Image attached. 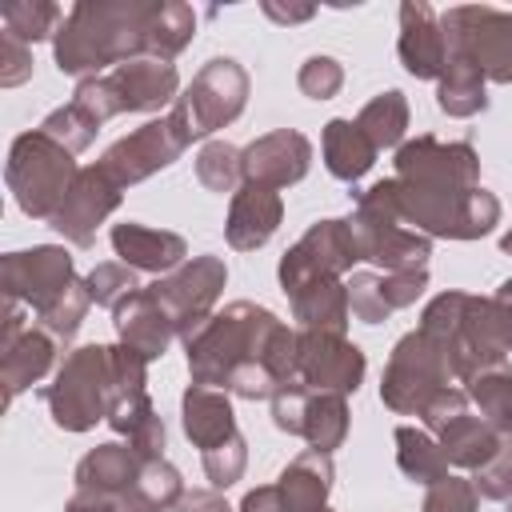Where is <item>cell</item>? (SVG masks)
I'll return each mask as SVG.
<instances>
[{
  "instance_id": "obj_1",
  "label": "cell",
  "mask_w": 512,
  "mask_h": 512,
  "mask_svg": "<svg viewBox=\"0 0 512 512\" xmlns=\"http://www.w3.org/2000/svg\"><path fill=\"white\" fill-rule=\"evenodd\" d=\"M296 340L300 332L288 328L276 312L236 300L224 312H212L192 336H184L188 376L192 384L224 388L228 376L244 364H264L280 388L296 384Z\"/></svg>"
},
{
  "instance_id": "obj_2",
  "label": "cell",
  "mask_w": 512,
  "mask_h": 512,
  "mask_svg": "<svg viewBox=\"0 0 512 512\" xmlns=\"http://www.w3.org/2000/svg\"><path fill=\"white\" fill-rule=\"evenodd\" d=\"M156 0H80L68 8L52 56L64 76H104V68H120L136 56H148Z\"/></svg>"
},
{
  "instance_id": "obj_3",
  "label": "cell",
  "mask_w": 512,
  "mask_h": 512,
  "mask_svg": "<svg viewBox=\"0 0 512 512\" xmlns=\"http://www.w3.org/2000/svg\"><path fill=\"white\" fill-rule=\"evenodd\" d=\"M436 348H444L452 376L464 384L468 376H476L488 364H504L508 348L500 344L496 320H492V304L488 296H472V292H440L428 300V308L420 312L416 324Z\"/></svg>"
},
{
  "instance_id": "obj_4",
  "label": "cell",
  "mask_w": 512,
  "mask_h": 512,
  "mask_svg": "<svg viewBox=\"0 0 512 512\" xmlns=\"http://www.w3.org/2000/svg\"><path fill=\"white\" fill-rule=\"evenodd\" d=\"M80 176L72 152L64 144H56L48 132L32 128V132H20L8 148V164H4V180H8V192L16 200V208L32 220H48L60 212L72 180Z\"/></svg>"
},
{
  "instance_id": "obj_5",
  "label": "cell",
  "mask_w": 512,
  "mask_h": 512,
  "mask_svg": "<svg viewBox=\"0 0 512 512\" xmlns=\"http://www.w3.org/2000/svg\"><path fill=\"white\" fill-rule=\"evenodd\" d=\"M108 396H112V344L72 348L60 360L56 380L44 388L48 416L64 432H88L100 420H108Z\"/></svg>"
},
{
  "instance_id": "obj_6",
  "label": "cell",
  "mask_w": 512,
  "mask_h": 512,
  "mask_svg": "<svg viewBox=\"0 0 512 512\" xmlns=\"http://www.w3.org/2000/svg\"><path fill=\"white\" fill-rule=\"evenodd\" d=\"M348 228L356 236L360 260L380 264L384 272H416V268H428L432 240L400 224L384 180H376L368 192L356 196V212L348 216Z\"/></svg>"
},
{
  "instance_id": "obj_7",
  "label": "cell",
  "mask_w": 512,
  "mask_h": 512,
  "mask_svg": "<svg viewBox=\"0 0 512 512\" xmlns=\"http://www.w3.org/2000/svg\"><path fill=\"white\" fill-rule=\"evenodd\" d=\"M448 384H456V376H452L444 348H436L420 328H412L396 340V348L384 364L380 400L396 416H420L424 404Z\"/></svg>"
},
{
  "instance_id": "obj_8",
  "label": "cell",
  "mask_w": 512,
  "mask_h": 512,
  "mask_svg": "<svg viewBox=\"0 0 512 512\" xmlns=\"http://www.w3.org/2000/svg\"><path fill=\"white\" fill-rule=\"evenodd\" d=\"M248 104V72L232 56H212L192 84L176 96L172 116L184 124L188 140H204L216 128H228Z\"/></svg>"
},
{
  "instance_id": "obj_9",
  "label": "cell",
  "mask_w": 512,
  "mask_h": 512,
  "mask_svg": "<svg viewBox=\"0 0 512 512\" xmlns=\"http://www.w3.org/2000/svg\"><path fill=\"white\" fill-rule=\"evenodd\" d=\"M448 56H460L492 84H512V12L492 4H456L440 12Z\"/></svg>"
},
{
  "instance_id": "obj_10",
  "label": "cell",
  "mask_w": 512,
  "mask_h": 512,
  "mask_svg": "<svg viewBox=\"0 0 512 512\" xmlns=\"http://www.w3.org/2000/svg\"><path fill=\"white\" fill-rule=\"evenodd\" d=\"M396 180L420 192L440 196H468L480 188V156L468 140H436L416 136L396 148Z\"/></svg>"
},
{
  "instance_id": "obj_11",
  "label": "cell",
  "mask_w": 512,
  "mask_h": 512,
  "mask_svg": "<svg viewBox=\"0 0 512 512\" xmlns=\"http://www.w3.org/2000/svg\"><path fill=\"white\" fill-rule=\"evenodd\" d=\"M224 284H228V264L220 256H192L176 272L156 276V284H148V292L172 320L176 336L184 340L212 316Z\"/></svg>"
},
{
  "instance_id": "obj_12",
  "label": "cell",
  "mask_w": 512,
  "mask_h": 512,
  "mask_svg": "<svg viewBox=\"0 0 512 512\" xmlns=\"http://www.w3.org/2000/svg\"><path fill=\"white\" fill-rule=\"evenodd\" d=\"M188 144H192V140H188L184 124L168 112V116H156V120L132 128V132L120 136L116 144H108V152H104L96 164H100L120 188H132V184L148 180L152 172L176 164Z\"/></svg>"
},
{
  "instance_id": "obj_13",
  "label": "cell",
  "mask_w": 512,
  "mask_h": 512,
  "mask_svg": "<svg viewBox=\"0 0 512 512\" xmlns=\"http://www.w3.org/2000/svg\"><path fill=\"white\" fill-rule=\"evenodd\" d=\"M360 260V248H356V236L348 228V220H316L284 256H280V288L292 296L296 288L312 284V280H328V276H344L352 264Z\"/></svg>"
},
{
  "instance_id": "obj_14",
  "label": "cell",
  "mask_w": 512,
  "mask_h": 512,
  "mask_svg": "<svg viewBox=\"0 0 512 512\" xmlns=\"http://www.w3.org/2000/svg\"><path fill=\"white\" fill-rule=\"evenodd\" d=\"M76 280V264L60 244H36L24 252H8L0 260V292L4 300H20L24 308H48Z\"/></svg>"
},
{
  "instance_id": "obj_15",
  "label": "cell",
  "mask_w": 512,
  "mask_h": 512,
  "mask_svg": "<svg viewBox=\"0 0 512 512\" xmlns=\"http://www.w3.org/2000/svg\"><path fill=\"white\" fill-rule=\"evenodd\" d=\"M296 384L312 392H356L364 380V352L340 336V332H316V328H296Z\"/></svg>"
},
{
  "instance_id": "obj_16",
  "label": "cell",
  "mask_w": 512,
  "mask_h": 512,
  "mask_svg": "<svg viewBox=\"0 0 512 512\" xmlns=\"http://www.w3.org/2000/svg\"><path fill=\"white\" fill-rule=\"evenodd\" d=\"M120 196H124V188H120L100 164H88V168H80V176L72 180V188H68L60 212L52 216V228H56L68 244L92 248L100 224L120 208Z\"/></svg>"
},
{
  "instance_id": "obj_17",
  "label": "cell",
  "mask_w": 512,
  "mask_h": 512,
  "mask_svg": "<svg viewBox=\"0 0 512 512\" xmlns=\"http://www.w3.org/2000/svg\"><path fill=\"white\" fill-rule=\"evenodd\" d=\"M240 168H244V184H260V188H292L308 176L312 168V144L304 132L296 128H276L256 136L248 148H240Z\"/></svg>"
},
{
  "instance_id": "obj_18",
  "label": "cell",
  "mask_w": 512,
  "mask_h": 512,
  "mask_svg": "<svg viewBox=\"0 0 512 512\" xmlns=\"http://www.w3.org/2000/svg\"><path fill=\"white\" fill-rule=\"evenodd\" d=\"M400 64L416 80H440L448 68V36L440 24V12L424 0L400 4V40H396Z\"/></svg>"
},
{
  "instance_id": "obj_19",
  "label": "cell",
  "mask_w": 512,
  "mask_h": 512,
  "mask_svg": "<svg viewBox=\"0 0 512 512\" xmlns=\"http://www.w3.org/2000/svg\"><path fill=\"white\" fill-rule=\"evenodd\" d=\"M152 396H148V360L124 344H112V396H108V428L120 436H132L144 420H152Z\"/></svg>"
},
{
  "instance_id": "obj_20",
  "label": "cell",
  "mask_w": 512,
  "mask_h": 512,
  "mask_svg": "<svg viewBox=\"0 0 512 512\" xmlns=\"http://www.w3.org/2000/svg\"><path fill=\"white\" fill-rule=\"evenodd\" d=\"M108 80H112L124 112H160L164 104H176V96H180L176 64L156 60V56H136V60L112 68Z\"/></svg>"
},
{
  "instance_id": "obj_21",
  "label": "cell",
  "mask_w": 512,
  "mask_h": 512,
  "mask_svg": "<svg viewBox=\"0 0 512 512\" xmlns=\"http://www.w3.org/2000/svg\"><path fill=\"white\" fill-rule=\"evenodd\" d=\"M280 220H284L280 192L260 188V184H240V192H232V204H228L224 236L236 252H256L276 236Z\"/></svg>"
},
{
  "instance_id": "obj_22",
  "label": "cell",
  "mask_w": 512,
  "mask_h": 512,
  "mask_svg": "<svg viewBox=\"0 0 512 512\" xmlns=\"http://www.w3.org/2000/svg\"><path fill=\"white\" fill-rule=\"evenodd\" d=\"M112 252L120 256V264H128L136 272H156V276H168L188 260V244L180 232L148 228L136 220L112 224Z\"/></svg>"
},
{
  "instance_id": "obj_23",
  "label": "cell",
  "mask_w": 512,
  "mask_h": 512,
  "mask_svg": "<svg viewBox=\"0 0 512 512\" xmlns=\"http://www.w3.org/2000/svg\"><path fill=\"white\" fill-rule=\"evenodd\" d=\"M112 324H116V340L132 352H140L148 364L160 360L168 352V344L176 340L172 320L164 316V308L152 300L148 288H136L124 304L112 308Z\"/></svg>"
},
{
  "instance_id": "obj_24",
  "label": "cell",
  "mask_w": 512,
  "mask_h": 512,
  "mask_svg": "<svg viewBox=\"0 0 512 512\" xmlns=\"http://www.w3.org/2000/svg\"><path fill=\"white\" fill-rule=\"evenodd\" d=\"M180 424H184V436L200 452L232 440L236 436V412H232L228 392L208 388V384H188L180 396Z\"/></svg>"
},
{
  "instance_id": "obj_25",
  "label": "cell",
  "mask_w": 512,
  "mask_h": 512,
  "mask_svg": "<svg viewBox=\"0 0 512 512\" xmlns=\"http://www.w3.org/2000/svg\"><path fill=\"white\" fill-rule=\"evenodd\" d=\"M60 340L48 336L40 324H32L12 348L0 352V384H4V404H12L20 392H28L32 384H40L48 376V368L56 364Z\"/></svg>"
},
{
  "instance_id": "obj_26",
  "label": "cell",
  "mask_w": 512,
  "mask_h": 512,
  "mask_svg": "<svg viewBox=\"0 0 512 512\" xmlns=\"http://www.w3.org/2000/svg\"><path fill=\"white\" fill-rule=\"evenodd\" d=\"M332 480H336L332 456L308 448V452H300V456L280 472L276 488H280L288 512H324L328 492H332Z\"/></svg>"
},
{
  "instance_id": "obj_27",
  "label": "cell",
  "mask_w": 512,
  "mask_h": 512,
  "mask_svg": "<svg viewBox=\"0 0 512 512\" xmlns=\"http://www.w3.org/2000/svg\"><path fill=\"white\" fill-rule=\"evenodd\" d=\"M320 152H324V168L344 180V184H356L372 164H376V144L364 136V128L356 120H328L324 124V136H320Z\"/></svg>"
},
{
  "instance_id": "obj_28",
  "label": "cell",
  "mask_w": 512,
  "mask_h": 512,
  "mask_svg": "<svg viewBox=\"0 0 512 512\" xmlns=\"http://www.w3.org/2000/svg\"><path fill=\"white\" fill-rule=\"evenodd\" d=\"M292 320L300 328H316V332H348V284L328 276V280H312L304 288H296L292 296Z\"/></svg>"
},
{
  "instance_id": "obj_29",
  "label": "cell",
  "mask_w": 512,
  "mask_h": 512,
  "mask_svg": "<svg viewBox=\"0 0 512 512\" xmlns=\"http://www.w3.org/2000/svg\"><path fill=\"white\" fill-rule=\"evenodd\" d=\"M436 440H440L444 460H448L452 468L476 472V468H484V464L492 460V452H496V444H500V432H496L484 416L464 412V416H456L448 428H440Z\"/></svg>"
},
{
  "instance_id": "obj_30",
  "label": "cell",
  "mask_w": 512,
  "mask_h": 512,
  "mask_svg": "<svg viewBox=\"0 0 512 512\" xmlns=\"http://www.w3.org/2000/svg\"><path fill=\"white\" fill-rule=\"evenodd\" d=\"M140 464H144V460H140L128 444H96V448L84 452V460L76 464V488H96V492L124 496V488L136 480Z\"/></svg>"
},
{
  "instance_id": "obj_31",
  "label": "cell",
  "mask_w": 512,
  "mask_h": 512,
  "mask_svg": "<svg viewBox=\"0 0 512 512\" xmlns=\"http://www.w3.org/2000/svg\"><path fill=\"white\" fill-rule=\"evenodd\" d=\"M180 496H184V480H180L176 464H168L164 456L144 460L136 480L120 496V512H172Z\"/></svg>"
},
{
  "instance_id": "obj_32",
  "label": "cell",
  "mask_w": 512,
  "mask_h": 512,
  "mask_svg": "<svg viewBox=\"0 0 512 512\" xmlns=\"http://www.w3.org/2000/svg\"><path fill=\"white\" fill-rule=\"evenodd\" d=\"M436 108L444 116H456V120H468L476 112L488 108V80L476 64L460 60V56H448V68L444 76L436 80Z\"/></svg>"
},
{
  "instance_id": "obj_33",
  "label": "cell",
  "mask_w": 512,
  "mask_h": 512,
  "mask_svg": "<svg viewBox=\"0 0 512 512\" xmlns=\"http://www.w3.org/2000/svg\"><path fill=\"white\" fill-rule=\"evenodd\" d=\"M396 464L408 480L432 488L448 476V460H444V448L440 440L428 432V428H416V424H400L396 428Z\"/></svg>"
},
{
  "instance_id": "obj_34",
  "label": "cell",
  "mask_w": 512,
  "mask_h": 512,
  "mask_svg": "<svg viewBox=\"0 0 512 512\" xmlns=\"http://www.w3.org/2000/svg\"><path fill=\"white\" fill-rule=\"evenodd\" d=\"M348 396L340 392H312L308 388V404H304V424L300 436L316 448V452H336L348 436Z\"/></svg>"
},
{
  "instance_id": "obj_35",
  "label": "cell",
  "mask_w": 512,
  "mask_h": 512,
  "mask_svg": "<svg viewBox=\"0 0 512 512\" xmlns=\"http://www.w3.org/2000/svg\"><path fill=\"white\" fill-rule=\"evenodd\" d=\"M196 36V12L184 0H156L152 28H148V56L172 60L180 56Z\"/></svg>"
},
{
  "instance_id": "obj_36",
  "label": "cell",
  "mask_w": 512,
  "mask_h": 512,
  "mask_svg": "<svg viewBox=\"0 0 512 512\" xmlns=\"http://www.w3.org/2000/svg\"><path fill=\"white\" fill-rule=\"evenodd\" d=\"M464 392H468V400L480 408V416H484L496 432L512 428V368H508V364H488V368H480L476 376L464 380Z\"/></svg>"
},
{
  "instance_id": "obj_37",
  "label": "cell",
  "mask_w": 512,
  "mask_h": 512,
  "mask_svg": "<svg viewBox=\"0 0 512 512\" xmlns=\"http://www.w3.org/2000/svg\"><path fill=\"white\" fill-rule=\"evenodd\" d=\"M356 124L364 128V136L376 144V148H400L404 144V132H408V96L400 88H388L380 96H372Z\"/></svg>"
},
{
  "instance_id": "obj_38",
  "label": "cell",
  "mask_w": 512,
  "mask_h": 512,
  "mask_svg": "<svg viewBox=\"0 0 512 512\" xmlns=\"http://www.w3.org/2000/svg\"><path fill=\"white\" fill-rule=\"evenodd\" d=\"M64 8L52 0H8L0 8V24L8 36H16L20 44H36V40H56L60 24H64Z\"/></svg>"
},
{
  "instance_id": "obj_39",
  "label": "cell",
  "mask_w": 512,
  "mask_h": 512,
  "mask_svg": "<svg viewBox=\"0 0 512 512\" xmlns=\"http://www.w3.org/2000/svg\"><path fill=\"white\" fill-rule=\"evenodd\" d=\"M88 308H92V296H88V284L76 276L48 308H40L36 312V324L48 332V336H56L60 344H68L76 332H80V324H84V316H88Z\"/></svg>"
},
{
  "instance_id": "obj_40",
  "label": "cell",
  "mask_w": 512,
  "mask_h": 512,
  "mask_svg": "<svg viewBox=\"0 0 512 512\" xmlns=\"http://www.w3.org/2000/svg\"><path fill=\"white\" fill-rule=\"evenodd\" d=\"M196 180L208 192H240L244 168H240V148L228 140H208L196 152Z\"/></svg>"
},
{
  "instance_id": "obj_41",
  "label": "cell",
  "mask_w": 512,
  "mask_h": 512,
  "mask_svg": "<svg viewBox=\"0 0 512 512\" xmlns=\"http://www.w3.org/2000/svg\"><path fill=\"white\" fill-rule=\"evenodd\" d=\"M84 284H88L92 304H100V308H116V304H124V300L140 288V284H136V268L116 264V260L96 264V268L84 276Z\"/></svg>"
},
{
  "instance_id": "obj_42",
  "label": "cell",
  "mask_w": 512,
  "mask_h": 512,
  "mask_svg": "<svg viewBox=\"0 0 512 512\" xmlns=\"http://www.w3.org/2000/svg\"><path fill=\"white\" fill-rule=\"evenodd\" d=\"M200 460H204L208 484H212L216 492H224V488H232V484L244 476V468H248V444H244V436L236 432L232 440H224V444L200 452Z\"/></svg>"
},
{
  "instance_id": "obj_43",
  "label": "cell",
  "mask_w": 512,
  "mask_h": 512,
  "mask_svg": "<svg viewBox=\"0 0 512 512\" xmlns=\"http://www.w3.org/2000/svg\"><path fill=\"white\" fill-rule=\"evenodd\" d=\"M68 104H72L76 112H84L96 128L124 112V108H120V96H116V88H112V80H108V72H104V76H88V80H80Z\"/></svg>"
},
{
  "instance_id": "obj_44",
  "label": "cell",
  "mask_w": 512,
  "mask_h": 512,
  "mask_svg": "<svg viewBox=\"0 0 512 512\" xmlns=\"http://www.w3.org/2000/svg\"><path fill=\"white\" fill-rule=\"evenodd\" d=\"M472 484L484 500H508L512 496V428L500 432V444H496L492 460L484 468H476Z\"/></svg>"
},
{
  "instance_id": "obj_45",
  "label": "cell",
  "mask_w": 512,
  "mask_h": 512,
  "mask_svg": "<svg viewBox=\"0 0 512 512\" xmlns=\"http://www.w3.org/2000/svg\"><path fill=\"white\" fill-rule=\"evenodd\" d=\"M40 132H48L56 144H64V148L76 156V152H84V148L96 140V132H100V128H96L84 112H76L72 104H64V108H56V112H48V116H44Z\"/></svg>"
},
{
  "instance_id": "obj_46",
  "label": "cell",
  "mask_w": 512,
  "mask_h": 512,
  "mask_svg": "<svg viewBox=\"0 0 512 512\" xmlns=\"http://www.w3.org/2000/svg\"><path fill=\"white\" fill-rule=\"evenodd\" d=\"M348 308H352V316L360 324H384L392 316L376 272H352V280H348Z\"/></svg>"
},
{
  "instance_id": "obj_47",
  "label": "cell",
  "mask_w": 512,
  "mask_h": 512,
  "mask_svg": "<svg viewBox=\"0 0 512 512\" xmlns=\"http://www.w3.org/2000/svg\"><path fill=\"white\" fill-rule=\"evenodd\" d=\"M296 84L308 100H332L344 88V64L332 56H308L296 72Z\"/></svg>"
},
{
  "instance_id": "obj_48",
  "label": "cell",
  "mask_w": 512,
  "mask_h": 512,
  "mask_svg": "<svg viewBox=\"0 0 512 512\" xmlns=\"http://www.w3.org/2000/svg\"><path fill=\"white\" fill-rule=\"evenodd\" d=\"M476 504H480V492H476L472 480H464V476H444L440 484H432V488L424 492L420 512H476Z\"/></svg>"
},
{
  "instance_id": "obj_49",
  "label": "cell",
  "mask_w": 512,
  "mask_h": 512,
  "mask_svg": "<svg viewBox=\"0 0 512 512\" xmlns=\"http://www.w3.org/2000/svg\"><path fill=\"white\" fill-rule=\"evenodd\" d=\"M380 288H384V300L388 308H408L424 296L428 288V268H416V272H380Z\"/></svg>"
},
{
  "instance_id": "obj_50",
  "label": "cell",
  "mask_w": 512,
  "mask_h": 512,
  "mask_svg": "<svg viewBox=\"0 0 512 512\" xmlns=\"http://www.w3.org/2000/svg\"><path fill=\"white\" fill-rule=\"evenodd\" d=\"M464 412H468V392L456 388V384H448V388H440V392L424 404L420 420H424L428 432H440V428H448V424H452L456 416H464Z\"/></svg>"
},
{
  "instance_id": "obj_51",
  "label": "cell",
  "mask_w": 512,
  "mask_h": 512,
  "mask_svg": "<svg viewBox=\"0 0 512 512\" xmlns=\"http://www.w3.org/2000/svg\"><path fill=\"white\" fill-rule=\"evenodd\" d=\"M304 404H308V388L304 384H288L272 396V424L288 436H300L304 424Z\"/></svg>"
},
{
  "instance_id": "obj_52",
  "label": "cell",
  "mask_w": 512,
  "mask_h": 512,
  "mask_svg": "<svg viewBox=\"0 0 512 512\" xmlns=\"http://www.w3.org/2000/svg\"><path fill=\"white\" fill-rule=\"evenodd\" d=\"M32 76V48L20 44L16 36L0 32V84L4 88H16Z\"/></svg>"
},
{
  "instance_id": "obj_53",
  "label": "cell",
  "mask_w": 512,
  "mask_h": 512,
  "mask_svg": "<svg viewBox=\"0 0 512 512\" xmlns=\"http://www.w3.org/2000/svg\"><path fill=\"white\" fill-rule=\"evenodd\" d=\"M492 304V320H496V332H500V344L512 352V276L488 296Z\"/></svg>"
},
{
  "instance_id": "obj_54",
  "label": "cell",
  "mask_w": 512,
  "mask_h": 512,
  "mask_svg": "<svg viewBox=\"0 0 512 512\" xmlns=\"http://www.w3.org/2000/svg\"><path fill=\"white\" fill-rule=\"evenodd\" d=\"M64 512H120V496L96 492V488H76L64 504Z\"/></svg>"
},
{
  "instance_id": "obj_55",
  "label": "cell",
  "mask_w": 512,
  "mask_h": 512,
  "mask_svg": "<svg viewBox=\"0 0 512 512\" xmlns=\"http://www.w3.org/2000/svg\"><path fill=\"white\" fill-rule=\"evenodd\" d=\"M172 512H236L216 488H192V492H184L180 500H176V508Z\"/></svg>"
},
{
  "instance_id": "obj_56",
  "label": "cell",
  "mask_w": 512,
  "mask_h": 512,
  "mask_svg": "<svg viewBox=\"0 0 512 512\" xmlns=\"http://www.w3.org/2000/svg\"><path fill=\"white\" fill-rule=\"evenodd\" d=\"M0 316H4L0 320V352H4V348H12L28 332V324H24L28 316H24V304L20 300H4V312Z\"/></svg>"
},
{
  "instance_id": "obj_57",
  "label": "cell",
  "mask_w": 512,
  "mask_h": 512,
  "mask_svg": "<svg viewBox=\"0 0 512 512\" xmlns=\"http://www.w3.org/2000/svg\"><path fill=\"white\" fill-rule=\"evenodd\" d=\"M236 512H288V508H284V496H280L276 484H260V488H252V492L240 500Z\"/></svg>"
},
{
  "instance_id": "obj_58",
  "label": "cell",
  "mask_w": 512,
  "mask_h": 512,
  "mask_svg": "<svg viewBox=\"0 0 512 512\" xmlns=\"http://www.w3.org/2000/svg\"><path fill=\"white\" fill-rule=\"evenodd\" d=\"M260 8H264V16L276 20V24H304V20L316 16L312 4H276V0H264Z\"/></svg>"
},
{
  "instance_id": "obj_59",
  "label": "cell",
  "mask_w": 512,
  "mask_h": 512,
  "mask_svg": "<svg viewBox=\"0 0 512 512\" xmlns=\"http://www.w3.org/2000/svg\"><path fill=\"white\" fill-rule=\"evenodd\" d=\"M500 252H508V256H512V228L500 236Z\"/></svg>"
},
{
  "instance_id": "obj_60",
  "label": "cell",
  "mask_w": 512,
  "mask_h": 512,
  "mask_svg": "<svg viewBox=\"0 0 512 512\" xmlns=\"http://www.w3.org/2000/svg\"><path fill=\"white\" fill-rule=\"evenodd\" d=\"M508 512H512V496H508Z\"/></svg>"
},
{
  "instance_id": "obj_61",
  "label": "cell",
  "mask_w": 512,
  "mask_h": 512,
  "mask_svg": "<svg viewBox=\"0 0 512 512\" xmlns=\"http://www.w3.org/2000/svg\"><path fill=\"white\" fill-rule=\"evenodd\" d=\"M324 512H332V508H324Z\"/></svg>"
}]
</instances>
